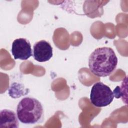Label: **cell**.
I'll return each instance as SVG.
<instances>
[{
  "mask_svg": "<svg viewBox=\"0 0 128 128\" xmlns=\"http://www.w3.org/2000/svg\"><path fill=\"white\" fill-rule=\"evenodd\" d=\"M11 51L15 60H26L32 55L30 43L24 38H19L14 40L12 45Z\"/></svg>",
  "mask_w": 128,
  "mask_h": 128,
  "instance_id": "obj_4",
  "label": "cell"
},
{
  "mask_svg": "<svg viewBox=\"0 0 128 128\" xmlns=\"http://www.w3.org/2000/svg\"><path fill=\"white\" fill-rule=\"evenodd\" d=\"M114 94L110 88L102 82H97L90 90L91 103L96 107H104L109 105L113 100Z\"/></svg>",
  "mask_w": 128,
  "mask_h": 128,
  "instance_id": "obj_3",
  "label": "cell"
},
{
  "mask_svg": "<svg viewBox=\"0 0 128 128\" xmlns=\"http://www.w3.org/2000/svg\"><path fill=\"white\" fill-rule=\"evenodd\" d=\"M17 114L12 110L4 109L0 112V128H18Z\"/></svg>",
  "mask_w": 128,
  "mask_h": 128,
  "instance_id": "obj_6",
  "label": "cell"
},
{
  "mask_svg": "<svg viewBox=\"0 0 128 128\" xmlns=\"http://www.w3.org/2000/svg\"><path fill=\"white\" fill-rule=\"evenodd\" d=\"M18 120L22 124H34L42 120L44 109L42 104L36 98L31 97L23 98L16 108Z\"/></svg>",
  "mask_w": 128,
  "mask_h": 128,
  "instance_id": "obj_2",
  "label": "cell"
},
{
  "mask_svg": "<svg viewBox=\"0 0 128 128\" xmlns=\"http://www.w3.org/2000/svg\"><path fill=\"white\" fill-rule=\"evenodd\" d=\"M118 58L110 48H98L93 51L88 58V67L95 76L106 77L110 75L116 68Z\"/></svg>",
  "mask_w": 128,
  "mask_h": 128,
  "instance_id": "obj_1",
  "label": "cell"
},
{
  "mask_svg": "<svg viewBox=\"0 0 128 128\" xmlns=\"http://www.w3.org/2000/svg\"><path fill=\"white\" fill-rule=\"evenodd\" d=\"M32 52L34 59L38 62L48 61L52 56V48L45 40L36 42L33 46Z\"/></svg>",
  "mask_w": 128,
  "mask_h": 128,
  "instance_id": "obj_5",
  "label": "cell"
}]
</instances>
